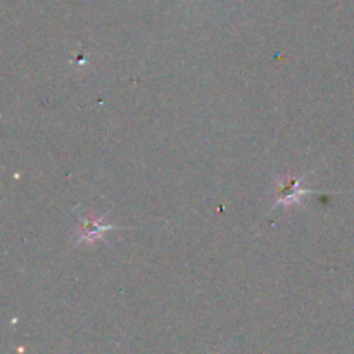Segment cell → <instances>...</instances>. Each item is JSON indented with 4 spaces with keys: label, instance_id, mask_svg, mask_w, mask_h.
<instances>
[{
    "label": "cell",
    "instance_id": "2",
    "mask_svg": "<svg viewBox=\"0 0 354 354\" xmlns=\"http://www.w3.org/2000/svg\"><path fill=\"white\" fill-rule=\"evenodd\" d=\"M303 176H286L277 182V201L275 206H294L299 204L301 199L310 194H315V190H306L301 187Z\"/></svg>",
    "mask_w": 354,
    "mask_h": 354
},
{
    "label": "cell",
    "instance_id": "1",
    "mask_svg": "<svg viewBox=\"0 0 354 354\" xmlns=\"http://www.w3.org/2000/svg\"><path fill=\"white\" fill-rule=\"evenodd\" d=\"M124 227H116V225H107L104 223L102 218L97 216H80V227L76 232V241L75 245L82 244H93L99 239L104 237V234L114 230H121Z\"/></svg>",
    "mask_w": 354,
    "mask_h": 354
}]
</instances>
